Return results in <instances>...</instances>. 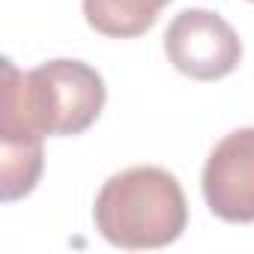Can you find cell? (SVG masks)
Segmentation results:
<instances>
[{
    "mask_svg": "<svg viewBox=\"0 0 254 254\" xmlns=\"http://www.w3.org/2000/svg\"><path fill=\"white\" fill-rule=\"evenodd\" d=\"M93 221L105 242L126 251L165 248L189 224V203L180 180L156 165L114 174L96 194Z\"/></svg>",
    "mask_w": 254,
    "mask_h": 254,
    "instance_id": "7a4b0ae2",
    "label": "cell"
},
{
    "mask_svg": "<svg viewBox=\"0 0 254 254\" xmlns=\"http://www.w3.org/2000/svg\"><path fill=\"white\" fill-rule=\"evenodd\" d=\"M42 141H0V197L6 203L27 197L42 177Z\"/></svg>",
    "mask_w": 254,
    "mask_h": 254,
    "instance_id": "8992f818",
    "label": "cell"
},
{
    "mask_svg": "<svg viewBox=\"0 0 254 254\" xmlns=\"http://www.w3.org/2000/svg\"><path fill=\"white\" fill-rule=\"evenodd\" d=\"M171 0H81L87 24L108 39L144 36Z\"/></svg>",
    "mask_w": 254,
    "mask_h": 254,
    "instance_id": "5b68a950",
    "label": "cell"
},
{
    "mask_svg": "<svg viewBox=\"0 0 254 254\" xmlns=\"http://www.w3.org/2000/svg\"><path fill=\"white\" fill-rule=\"evenodd\" d=\"M165 54L186 78L218 81L239 66L242 39L218 12L183 9L165 30Z\"/></svg>",
    "mask_w": 254,
    "mask_h": 254,
    "instance_id": "3957f363",
    "label": "cell"
},
{
    "mask_svg": "<svg viewBox=\"0 0 254 254\" xmlns=\"http://www.w3.org/2000/svg\"><path fill=\"white\" fill-rule=\"evenodd\" d=\"M209 212L227 224H254V126L224 135L200 177Z\"/></svg>",
    "mask_w": 254,
    "mask_h": 254,
    "instance_id": "277c9868",
    "label": "cell"
},
{
    "mask_svg": "<svg viewBox=\"0 0 254 254\" xmlns=\"http://www.w3.org/2000/svg\"><path fill=\"white\" fill-rule=\"evenodd\" d=\"M105 81L84 60H48L21 72L3 60L0 141L75 138L87 132L105 108Z\"/></svg>",
    "mask_w": 254,
    "mask_h": 254,
    "instance_id": "6da1fadb",
    "label": "cell"
},
{
    "mask_svg": "<svg viewBox=\"0 0 254 254\" xmlns=\"http://www.w3.org/2000/svg\"><path fill=\"white\" fill-rule=\"evenodd\" d=\"M248 3H254V0H248Z\"/></svg>",
    "mask_w": 254,
    "mask_h": 254,
    "instance_id": "52a82bcc",
    "label": "cell"
}]
</instances>
